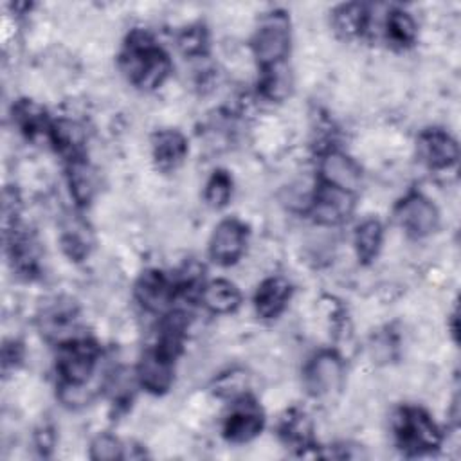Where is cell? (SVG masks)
Here are the masks:
<instances>
[{"mask_svg":"<svg viewBox=\"0 0 461 461\" xmlns=\"http://www.w3.org/2000/svg\"><path fill=\"white\" fill-rule=\"evenodd\" d=\"M122 70L140 88H155L162 85L169 72L167 56L153 45L144 32H133L121 58Z\"/></svg>","mask_w":461,"mask_h":461,"instance_id":"6da1fadb","label":"cell"},{"mask_svg":"<svg viewBox=\"0 0 461 461\" xmlns=\"http://www.w3.org/2000/svg\"><path fill=\"white\" fill-rule=\"evenodd\" d=\"M398 445L411 454H423L438 448L441 436L427 412L416 407L402 409L394 420Z\"/></svg>","mask_w":461,"mask_h":461,"instance_id":"7a4b0ae2","label":"cell"},{"mask_svg":"<svg viewBox=\"0 0 461 461\" xmlns=\"http://www.w3.org/2000/svg\"><path fill=\"white\" fill-rule=\"evenodd\" d=\"M290 49V29L288 18L283 13L268 14L256 36H254V52L263 68H272L283 63Z\"/></svg>","mask_w":461,"mask_h":461,"instance_id":"3957f363","label":"cell"},{"mask_svg":"<svg viewBox=\"0 0 461 461\" xmlns=\"http://www.w3.org/2000/svg\"><path fill=\"white\" fill-rule=\"evenodd\" d=\"M99 349L92 340L77 339L61 346L58 357V371L65 385H83L97 362Z\"/></svg>","mask_w":461,"mask_h":461,"instance_id":"277c9868","label":"cell"},{"mask_svg":"<svg viewBox=\"0 0 461 461\" xmlns=\"http://www.w3.org/2000/svg\"><path fill=\"white\" fill-rule=\"evenodd\" d=\"M342 376V360L331 351H321L310 360L304 371V384L313 396H328L340 387Z\"/></svg>","mask_w":461,"mask_h":461,"instance_id":"5b68a950","label":"cell"},{"mask_svg":"<svg viewBox=\"0 0 461 461\" xmlns=\"http://www.w3.org/2000/svg\"><path fill=\"white\" fill-rule=\"evenodd\" d=\"M396 220L400 227L416 238L430 234L438 227L436 207L421 194H411L396 207Z\"/></svg>","mask_w":461,"mask_h":461,"instance_id":"8992f818","label":"cell"},{"mask_svg":"<svg viewBox=\"0 0 461 461\" xmlns=\"http://www.w3.org/2000/svg\"><path fill=\"white\" fill-rule=\"evenodd\" d=\"M173 358L169 353L155 348L148 351L137 367L140 385L155 394L166 393L173 384Z\"/></svg>","mask_w":461,"mask_h":461,"instance_id":"52a82bcc","label":"cell"},{"mask_svg":"<svg viewBox=\"0 0 461 461\" xmlns=\"http://www.w3.org/2000/svg\"><path fill=\"white\" fill-rule=\"evenodd\" d=\"M263 429L261 409L249 400H241L232 407L223 423V436L232 443H245L256 438Z\"/></svg>","mask_w":461,"mask_h":461,"instance_id":"ba28073f","label":"cell"},{"mask_svg":"<svg viewBox=\"0 0 461 461\" xmlns=\"http://www.w3.org/2000/svg\"><path fill=\"white\" fill-rule=\"evenodd\" d=\"M247 232L243 223L238 220H223L212 232L209 252L211 258L220 265L234 263L245 249Z\"/></svg>","mask_w":461,"mask_h":461,"instance_id":"9c48e42d","label":"cell"},{"mask_svg":"<svg viewBox=\"0 0 461 461\" xmlns=\"http://www.w3.org/2000/svg\"><path fill=\"white\" fill-rule=\"evenodd\" d=\"M353 211V198L348 191L324 184L313 198V216L319 223L337 225L348 220Z\"/></svg>","mask_w":461,"mask_h":461,"instance_id":"30bf717a","label":"cell"},{"mask_svg":"<svg viewBox=\"0 0 461 461\" xmlns=\"http://www.w3.org/2000/svg\"><path fill=\"white\" fill-rule=\"evenodd\" d=\"M418 153L429 167L445 169L456 164L457 144L441 130H427L418 139Z\"/></svg>","mask_w":461,"mask_h":461,"instance_id":"8fae6325","label":"cell"},{"mask_svg":"<svg viewBox=\"0 0 461 461\" xmlns=\"http://www.w3.org/2000/svg\"><path fill=\"white\" fill-rule=\"evenodd\" d=\"M321 175L328 185L351 193L360 185L362 173L353 158L340 151H330L321 162Z\"/></svg>","mask_w":461,"mask_h":461,"instance_id":"7c38bea8","label":"cell"},{"mask_svg":"<svg viewBox=\"0 0 461 461\" xmlns=\"http://www.w3.org/2000/svg\"><path fill=\"white\" fill-rule=\"evenodd\" d=\"M137 301L149 312H162L173 299L169 279L158 270H146L135 285Z\"/></svg>","mask_w":461,"mask_h":461,"instance_id":"4fadbf2b","label":"cell"},{"mask_svg":"<svg viewBox=\"0 0 461 461\" xmlns=\"http://www.w3.org/2000/svg\"><path fill=\"white\" fill-rule=\"evenodd\" d=\"M290 294L292 286L285 277H268L267 281L261 283L254 297L258 315L265 319L277 317L285 310Z\"/></svg>","mask_w":461,"mask_h":461,"instance_id":"5bb4252c","label":"cell"},{"mask_svg":"<svg viewBox=\"0 0 461 461\" xmlns=\"http://www.w3.org/2000/svg\"><path fill=\"white\" fill-rule=\"evenodd\" d=\"M187 153V142L175 130L158 131L153 139V157L160 169L176 167Z\"/></svg>","mask_w":461,"mask_h":461,"instance_id":"9a60e30c","label":"cell"},{"mask_svg":"<svg viewBox=\"0 0 461 461\" xmlns=\"http://www.w3.org/2000/svg\"><path fill=\"white\" fill-rule=\"evenodd\" d=\"M202 299H203V304L211 312L230 313L240 306L241 295H240V290L232 283H229L225 279H216V281H211L203 288Z\"/></svg>","mask_w":461,"mask_h":461,"instance_id":"2e32d148","label":"cell"},{"mask_svg":"<svg viewBox=\"0 0 461 461\" xmlns=\"http://www.w3.org/2000/svg\"><path fill=\"white\" fill-rule=\"evenodd\" d=\"M68 185L77 203H88L97 187V178L94 169L86 162L74 158L68 169Z\"/></svg>","mask_w":461,"mask_h":461,"instance_id":"e0dca14e","label":"cell"},{"mask_svg":"<svg viewBox=\"0 0 461 461\" xmlns=\"http://www.w3.org/2000/svg\"><path fill=\"white\" fill-rule=\"evenodd\" d=\"M49 133H50L52 142L56 144V148L61 153H67V155L77 158L76 155L83 148V140H85V131L77 122L61 119L49 128Z\"/></svg>","mask_w":461,"mask_h":461,"instance_id":"ac0fdd59","label":"cell"},{"mask_svg":"<svg viewBox=\"0 0 461 461\" xmlns=\"http://www.w3.org/2000/svg\"><path fill=\"white\" fill-rule=\"evenodd\" d=\"M382 245V225L378 220H366L357 227L355 249L362 261H371Z\"/></svg>","mask_w":461,"mask_h":461,"instance_id":"d6986e66","label":"cell"},{"mask_svg":"<svg viewBox=\"0 0 461 461\" xmlns=\"http://www.w3.org/2000/svg\"><path fill=\"white\" fill-rule=\"evenodd\" d=\"M283 439L294 448H306L312 439V425L303 412H290L281 423Z\"/></svg>","mask_w":461,"mask_h":461,"instance_id":"ffe728a7","label":"cell"},{"mask_svg":"<svg viewBox=\"0 0 461 461\" xmlns=\"http://www.w3.org/2000/svg\"><path fill=\"white\" fill-rule=\"evenodd\" d=\"M387 40L396 47H407L416 38V25L414 20L403 11H393L387 16Z\"/></svg>","mask_w":461,"mask_h":461,"instance_id":"44dd1931","label":"cell"},{"mask_svg":"<svg viewBox=\"0 0 461 461\" xmlns=\"http://www.w3.org/2000/svg\"><path fill=\"white\" fill-rule=\"evenodd\" d=\"M366 13H364V7L358 5V4H346V5H340L337 11H335V16H333V23L337 27V31L344 36H357L364 31L366 27Z\"/></svg>","mask_w":461,"mask_h":461,"instance_id":"7402d4cb","label":"cell"},{"mask_svg":"<svg viewBox=\"0 0 461 461\" xmlns=\"http://www.w3.org/2000/svg\"><path fill=\"white\" fill-rule=\"evenodd\" d=\"M232 193V180L225 171H214L205 187V200L211 207H223Z\"/></svg>","mask_w":461,"mask_h":461,"instance_id":"603a6c76","label":"cell"},{"mask_svg":"<svg viewBox=\"0 0 461 461\" xmlns=\"http://www.w3.org/2000/svg\"><path fill=\"white\" fill-rule=\"evenodd\" d=\"M288 88H290V79L283 65L265 68L261 90L268 99H283L288 94Z\"/></svg>","mask_w":461,"mask_h":461,"instance_id":"cb8c5ba5","label":"cell"},{"mask_svg":"<svg viewBox=\"0 0 461 461\" xmlns=\"http://www.w3.org/2000/svg\"><path fill=\"white\" fill-rule=\"evenodd\" d=\"M16 121L29 137L40 133L45 128V113L40 110V106L29 101L16 106Z\"/></svg>","mask_w":461,"mask_h":461,"instance_id":"d4e9b609","label":"cell"},{"mask_svg":"<svg viewBox=\"0 0 461 461\" xmlns=\"http://www.w3.org/2000/svg\"><path fill=\"white\" fill-rule=\"evenodd\" d=\"M90 456L92 459H97V461H110V459H119L124 454H122L121 443L115 438L104 434L95 438V441L90 447Z\"/></svg>","mask_w":461,"mask_h":461,"instance_id":"484cf974","label":"cell"},{"mask_svg":"<svg viewBox=\"0 0 461 461\" xmlns=\"http://www.w3.org/2000/svg\"><path fill=\"white\" fill-rule=\"evenodd\" d=\"M203 32L200 29H189L182 34L180 38V47L184 52L187 54H196V52H202L203 49Z\"/></svg>","mask_w":461,"mask_h":461,"instance_id":"4316f807","label":"cell"}]
</instances>
